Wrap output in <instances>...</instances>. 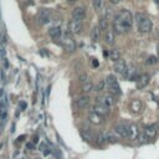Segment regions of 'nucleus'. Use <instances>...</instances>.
<instances>
[{"instance_id": "14", "label": "nucleus", "mask_w": 159, "mask_h": 159, "mask_svg": "<svg viewBox=\"0 0 159 159\" xmlns=\"http://www.w3.org/2000/svg\"><path fill=\"white\" fill-rule=\"evenodd\" d=\"M129 110H131V112L133 114H139L142 112V110H143V105L137 98L135 100H132V102L129 103Z\"/></svg>"}, {"instance_id": "39", "label": "nucleus", "mask_w": 159, "mask_h": 159, "mask_svg": "<svg viewBox=\"0 0 159 159\" xmlns=\"http://www.w3.org/2000/svg\"><path fill=\"white\" fill-rule=\"evenodd\" d=\"M24 138H25V135H20V137L18 138V140H24Z\"/></svg>"}, {"instance_id": "34", "label": "nucleus", "mask_w": 159, "mask_h": 159, "mask_svg": "<svg viewBox=\"0 0 159 159\" xmlns=\"http://www.w3.org/2000/svg\"><path fill=\"white\" fill-rule=\"evenodd\" d=\"M19 106H20L21 111H24V110L26 108V103H25V102H20V105H19Z\"/></svg>"}, {"instance_id": "17", "label": "nucleus", "mask_w": 159, "mask_h": 159, "mask_svg": "<svg viewBox=\"0 0 159 159\" xmlns=\"http://www.w3.org/2000/svg\"><path fill=\"white\" fill-rule=\"evenodd\" d=\"M127 66H128V65L126 63V61L122 60V58H119V60H117V61L114 62L113 70H114V72H117V73H119V75H123L124 71H126V68H127Z\"/></svg>"}, {"instance_id": "6", "label": "nucleus", "mask_w": 159, "mask_h": 159, "mask_svg": "<svg viewBox=\"0 0 159 159\" xmlns=\"http://www.w3.org/2000/svg\"><path fill=\"white\" fill-rule=\"evenodd\" d=\"M122 76L126 80H129V81H134V80L137 81L138 77H139V73H138L137 67L133 66V65H131V66H127V68H126V71H124V73Z\"/></svg>"}, {"instance_id": "25", "label": "nucleus", "mask_w": 159, "mask_h": 159, "mask_svg": "<svg viewBox=\"0 0 159 159\" xmlns=\"http://www.w3.org/2000/svg\"><path fill=\"white\" fill-rule=\"evenodd\" d=\"M98 26H100L101 31H107L108 30V20H107V18H101Z\"/></svg>"}, {"instance_id": "33", "label": "nucleus", "mask_w": 159, "mask_h": 159, "mask_svg": "<svg viewBox=\"0 0 159 159\" xmlns=\"http://www.w3.org/2000/svg\"><path fill=\"white\" fill-rule=\"evenodd\" d=\"M98 65H100V63H98V61H97L96 58H93V60H92V66H95V67H98Z\"/></svg>"}, {"instance_id": "21", "label": "nucleus", "mask_w": 159, "mask_h": 159, "mask_svg": "<svg viewBox=\"0 0 159 159\" xmlns=\"http://www.w3.org/2000/svg\"><path fill=\"white\" fill-rule=\"evenodd\" d=\"M49 35L52 37V39H60L61 37V35H62V31H61V29L58 28V26H54V28H51L50 30H49Z\"/></svg>"}, {"instance_id": "8", "label": "nucleus", "mask_w": 159, "mask_h": 159, "mask_svg": "<svg viewBox=\"0 0 159 159\" xmlns=\"http://www.w3.org/2000/svg\"><path fill=\"white\" fill-rule=\"evenodd\" d=\"M114 133H117L119 137L122 138H128L129 137V129H128V126L124 124V123H119V124H116L114 128H113Z\"/></svg>"}, {"instance_id": "9", "label": "nucleus", "mask_w": 159, "mask_h": 159, "mask_svg": "<svg viewBox=\"0 0 159 159\" xmlns=\"http://www.w3.org/2000/svg\"><path fill=\"white\" fill-rule=\"evenodd\" d=\"M158 134V127L157 124H148L144 127V135L148 139H154Z\"/></svg>"}, {"instance_id": "40", "label": "nucleus", "mask_w": 159, "mask_h": 159, "mask_svg": "<svg viewBox=\"0 0 159 159\" xmlns=\"http://www.w3.org/2000/svg\"><path fill=\"white\" fill-rule=\"evenodd\" d=\"M157 127H158V131H159V119H158V123H157Z\"/></svg>"}, {"instance_id": "26", "label": "nucleus", "mask_w": 159, "mask_h": 159, "mask_svg": "<svg viewBox=\"0 0 159 159\" xmlns=\"http://www.w3.org/2000/svg\"><path fill=\"white\" fill-rule=\"evenodd\" d=\"M92 4H93V8L96 10H101L103 6V0H93Z\"/></svg>"}, {"instance_id": "35", "label": "nucleus", "mask_w": 159, "mask_h": 159, "mask_svg": "<svg viewBox=\"0 0 159 159\" xmlns=\"http://www.w3.org/2000/svg\"><path fill=\"white\" fill-rule=\"evenodd\" d=\"M76 2H78V0H67V4L68 5H73Z\"/></svg>"}, {"instance_id": "5", "label": "nucleus", "mask_w": 159, "mask_h": 159, "mask_svg": "<svg viewBox=\"0 0 159 159\" xmlns=\"http://www.w3.org/2000/svg\"><path fill=\"white\" fill-rule=\"evenodd\" d=\"M62 46L65 47V50L67 52H73L76 50V42L68 34H65L62 36Z\"/></svg>"}, {"instance_id": "7", "label": "nucleus", "mask_w": 159, "mask_h": 159, "mask_svg": "<svg viewBox=\"0 0 159 159\" xmlns=\"http://www.w3.org/2000/svg\"><path fill=\"white\" fill-rule=\"evenodd\" d=\"M67 29L70 31V34H75V35H78L82 30V24L81 21L78 20H70L68 21V25H67Z\"/></svg>"}, {"instance_id": "16", "label": "nucleus", "mask_w": 159, "mask_h": 159, "mask_svg": "<svg viewBox=\"0 0 159 159\" xmlns=\"http://www.w3.org/2000/svg\"><path fill=\"white\" fill-rule=\"evenodd\" d=\"M88 121H90L92 124H95V126H100V124L103 123L105 117L101 116V114H97V113H95V112L91 111L90 114H88Z\"/></svg>"}, {"instance_id": "19", "label": "nucleus", "mask_w": 159, "mask_h": 159, "mask_svg": "<svg viewBox=\"0 0 159 159\" xmlns=\"http://www.w3.org/2000/svg\"><path fill=\"white\" fill-rule=\"evenodd\" d=\"M105 40L107 45H113L116 41V31L113 29H108L105 34Z\"/></svg>"}, {"instance_id": "4", "label": "nucleus", "mask_w": 159, "mask_h": 159, "mask_svg": "<svg viewBox=\"0 0 159 159\" xmlns=\"http://www.w3.org/2000/svg\"><path fill=\"white\" fill-rule=\"evenodd\" d=\"M96 103H101V105H105L108 108H111V107H113L116 105V96H113V95L107 92L106 95H103L101 97H97Z\"/></svg>"}, {"instance_id": "27", "label": "nucleus", "mask_w": 159, "mask_h": 159, "mask_svg": "<svg viewBox=\"0 0 159 159\" xmlns=\"http://www.w3.org/2000/svg\"><path fill=\"white\" fill-rule=\"evenodd\" d=\"M105 88H106V80H101V81L98 82V85L96 86V91L101 92V91H103Z\"/></svg>"}, {"instance_id": "28", "label": "nucleus", "mask_w": 159, "mask_h": 159, "mask_svg": "<svg viewBox=\"0 0 159 159\" xmlns=\"http://www.w3.org/2000/svg\"><path fill=\"white\" fill-rule=\"evenodd\" d=\"M159 62V58H158V56H149L148 57V60H147V63L148 65H155V63H158Z\"/></svg>"}, {"instance_id": "15", "label": "nucleus", "mask_w": 159, "mask_h": 159, "mask_svg": "<svg viewBox=\"0 0 159 159\" xmlns=\"http://www.w3.org/2000/svg\"><path fill=\"white\" fill-rule=\"evenodd\" d=\"M92 112L97 113V114H101L103 117H106L108 113H110V108L105 105H101V103H96L93 107H92Z\"/></svg>"}, {"instance_id": "31", "label": "nucleus", "mask_w": 159, "mask_h": 159, "mask_svg": "<svg viewBox=\"0 0 159 159\" xmlns=\"http://www.w3.org/2000/svg\"><path fill=\"white\" fill-rule=\"evenodd\" d=\"M78 78H80V82H81V84L87 82V75H86V73H81Z\"/></svg>"}, {"instance_id": "41", "label": "nucleus", "mask_w": 159, "mask_h": 159, "mask_svg": "<svg viewBox=\"0 0 159 159\" xmlns=\"http://www.w3.org/2000/svg\"><path fill=\"white\" fill-rule=\"evenodd\" d=\"M157 51H158V58H159V46H158V50Z\"/></svg>"}, {"instance_id": "30", "label": "nucleus", "mask_w": 159, "mask_h": 159, "mask_svg": "<svg viewBox=\"0 0 159 159\" xmlns=\"http://www.w3.org/2000/svg\"><path fill=\"white\" fill-rule=\"evenodd\" d=\"M81 135H82V138H85V139H86V140H88V142H91V140L93 139V137H92L87 131H85V132H84V131H81Z\"/></svg>"}, {"instance_id": "3", "label": "nucleus", "mask_w": 159, "mask_h": 159, "mask_svg": "<svg viewBox=\"0 0 159 159\" xmlns=\"http://www.w3.org/2000/svg\"><path fill=\"white\" fill-rule=\"evenodd\" d=\"M106 88L108 90V93H111L113 96L121 95V87L118 85L117 78L113 75L107 76V78H106Z\"/></svg>"}, {"instance_id": "18", "label": "nucleus", "mask_w": 159, "mask_h": 159, "mask_svg": "<svg viewBox=\"0 0 159 159\" xmlns=\"http://www.w3.org/2000/svg\"><path fill=\"white\" fill-rule=\"evenodd\" d=\"M128 129H129V137L128 138L132 139V140H135L139 137V128H138V126L135 123H131L128 126Z\"/></svg>"}, {"instance_id": "29", "label": "nucleus", "mask_w": 159, "mask_h": 159, "mask_svg": "<svg viewBox=\"0 0 159 159\" xmlns=\"http://www.w3.org/2000/svg\"><path fill=\"white\" fill-rule=\"evenodd\" d=\"M40 150L44 153V155H49L50 153H51V150H50V148L45 144V143H42L41 145H40Z\"/></svg>"}, {"instance_id": "37", "label": "nucleus", "mask_w": 159, "mask_h": 159, "mask_svg": "<svg viewBox=\"0 0 159 159\" xmlns=\"http://www.w3.org/2000/svg\"><path fill=\"white\" fill-rule=\"evenodd\" d=\"M153 2H154V4L158 6V9H159V0H153Z\"/></svg>"}, {"instance_id": "12", "label": "nucleus", "mask_w": 159, "mask_h": 159, "mask_svg": "<svg viewBox=\"0 0 159 159\" xmlns=\"http://www.w3.org/2000/svg\"><path fill=\"white\" fill-rule=\"evenodd\" d=\"M90 101H91V98L88 97V95H82L76 100V107L78 110H85L86 107H88Z\"/></svg>"}, {"instance_id": "22", "label": "nucleus", "mask_w": 159, "mask_h": 159, "mask_svg": "<svg viewBox=\"0 0 159 159\" xmlns=\"http://www.w3.org/2000/svg\"><path fill=\"white\" fill-rule=\"evenodd\" d=\"M93 84L91 81H87L85 84H82V93L84 95H88L91 91H93Z\"/></svg>"}, {"instance_id": "38", "label": "nucleus", "mask_w": 159, "mask_h": 159, "mask_svg": "<svg viewBox=\"0 0 159 159\" xmlns=\"http://www.w3.org/2000/svg\"><path fill=\"white\" fill-rule=\"evenodd\" d=\"M32 142H34V143L36 144V143L39 142V138H37V137H34V139H32Z\"/></svg>"}, {"instance_id": "1", "label": "nucleus", "mask_w": 159, "mask_h": 159, "mask_svg": "<svg viewBox=\"0 0 159 159\" xmlns=\"http://www.w3.org/2000/svg\"><path fill=\"white\" fill-rule=\"evenodd\" d=\"M133 26V15L129 10L127 9H122L119 10L113 20V30L116 31V34H126L128 32Z\"/></svg>"}, {"instance_id": "2", "label": "nucleus", "mask_w": 159, "mask_h": 159, "mask_svg": "<svg viewBox=\"0 0 159 159\" xmlns=\"http://www.w3.org/2000/svg\"><path fill=\"white\" fill-rule=\"evenodd\" d=\"M135 24H137V29L140 34H148L152 31V21L149 18H147L144 14L142 13H137L135 14Z\"/></svg>"}, {"instance_id": "23", "label": "nucleus", "mask_w": 159, "mask_h": 159, "mask_svg": "<svg viewBox=\"0 0 159 159\" xmlns=\"http://www.w3.org/2000/svg\"><path fill=\"white\" fill-rule=\"evenodd\" d=\"M105 138H106V140L110 142V143H116V142H117V137L114 135V131H108V132H106V133H105Z\"/></svg>"}, {"instance_id": "24", "label": "nucleus", "mask_w": 159, "mask_h": 159, "mask_svg": "<svg viewBox=\"0 0 159 159\" xmlns=\"http://www.w3.org/2000/svg\"><path fill=\"white\" fill-rule=\"evenodd\" d=\"M108 56H110V58H111L112 61H114V62H116L117 60H119V58H121V52H119V50L113 49V50H111V51H110Z\"/></svg>"}, {"instance_id": "32", "label": "nucleus", "mask_w": 159, "mask_h": 159, "mask_svg": "<svg viewBox=\"0 0 159 159\" xmlns=\"http://www.w3.org/2000/svg\"><path fill=\"white\" fill-rule=\"evenodd\" d=\"M35 143H28L26 144V147H28V149H30V150H32V149H35V145H34Z\"/></svg>"}, {"instance_id": "36", "label": "nucleus", "mask_w": 159, "mask_h": 159, "mask_svg": "<svg viewBox=\"0 0 159 159\" xmlns=\"http://www.w3.org/2000/svg\"><path fill=\"white\" fill-rule=\"evenodd\" d=\"M121 2H122V0H111V3H113V4H118Z\"/></svg>"}, {"instance_id": "13", "label": "nucleus", "mask_w": 159, "mask_h": 159, "mask_svg": "<svg viewBox=\"0 0 159 159\" xmlns=\"http://www.w3.org/2000/svg\"><path fill=\"white\" fill-rule=\"evenodd\" d=\"M149 81H150V76L148 73H142V75H139V77L137 80V87L139 90H143L144 87L148 86Z\"/></svg>"}, {"instance_id": "10", "label": "nucleus", "mask_w": 159, "mask_h": 159, "mask_svg": "<svg viewBox=\"0 0 159 159\" xmlns=\"http://www.w3.org/2000/svg\"><path fill=\"white\" fill-rule=\"evenodd\" d=\"M71 16L73 20H78V21H81L85 16H86V9L84 6H76L72 13H71Z\"/></svg>"}, {"instance_id": "20", "label": "nucleus", "mask_w": 159, "mask_h": 159, "mask_svg": "<svg viewBox=\"0 0 159 159\" xmlns=\"http://www.w3.org/2000/svg\"><path fill=\"white\" fill-rule=\"evenodd\" d=\"M90 37H91V40L93 42H97L100 40V37H101V29H100V26H93L92 28V30L90 32Z\"/></svg>"}, {"instance_id": "11", "label": "nucleus", "mask_w": 159, "mask_h": 159, "mask_svg": "<svg viewBox=\"0 0 159 159\" xmlns=\"http://www.w3.org/2000/svg\"><path fill=\"white\" fill-rule=\"evenodd\" d=\"M50 18H51V14H50V10L47 9H40L39 10V14H37V21L42 25L47 24L50 21Z\"/></svg>"}]
</instances>
